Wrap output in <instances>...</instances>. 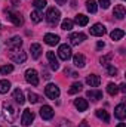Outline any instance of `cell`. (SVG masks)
<instances>
[{"instance_id":"obj_1","label":"cell","mask_w":126,"mask_h":127,"mask_svg":"<svg viewBox=\"0 0 126 127\" xmlns=\"http://www.w3.org/2000/svg\"><path fill=\"white\" fill-rule=\"evenodd\" d=\"M3 112H4V118L7 121H13L15 117H16V109L9 103V102H3Z\"/></svg>"},{"instance_id":"obj_2","label":"cell","mask_w":126,"mask_h":127,"mask_svg":"<svg viewBox=\"0 0 126 127\" xmlns=\"http://www.w3.org/2000/svg\"><path fill=\"white\" fill-rule=\"evenodd\" d=\"M60 16H61V12L58 9H55V7H49L48 12H46V21L49 24H57Z\"/></svg>"},{"instance_id":"obj_3","label":"cell","mask_w":126,"mask_h":127,"mask_svg":"<svg viewBox=\"0 0 126 127\" xmlns=\"http://www.w3.org/2000/svg\"><path fill=\"white\" fill-rule=\"evenodd\" d=\"M45 93H46V96L49 97V99H58V96H60V87L57 86V84H48L46 87H45Z\"/></svg>"},{"instance_id":"obj_4","label":"cell","mask_w":126,"mask_h":127,"mask_svg":"<svg viewBox=\"0 0 126 127\" xmlns=\"http://www.w3.org/2000/svg\"><path fill=\"white\" fill-rule=\"evenodd\" d=\"M9 56H10V59L13 62H16V64H22V62H25V59H27V53L19 50V49L18 50H10Z\"/></svg>"},{"instance_id":"obj_5","label":"cell","mask_w":126,"mask_h":127,"mask_svg":"<svg viewBox=\"0 0 126 127\" xmlns=\"http://www.w3.org/2000/svg\"><path fill=\"white\" fill-rule=\"evenodd\" d=\"M21 46H22V38L19 35H15L10 40H6V47L9 50H18Z\"/></svg>"},{"instance_id":"obj_6","label":"cell","mask_w":126,"mask_h":127,"mask_svg":"<svg viewBox=\"0 0 126 127\" xmlns=\"http://www.w3.org/2000/svg\"><path fill=\"white\" fill-rule=\"evenodd\" d=\"M25 80L27 83H30L31 86H37L39 84V75H37V71L36 69H27L25 71Z\"/></svg>"},{"instance_id":"obj_7","label":"cell","mask_w":126,"mask_h":127,"mask_svg":"<svg viewBox=\"0 0 126 127\" xmlns=\"http://www.w3.org/2000/svg\"><path fill=\"white\" fill-rule=\"evenodd\" d=\"M58 56L63 61H68L71 58V47L68 44H61L60 49H58Z\"/></svg>"},{"instance_id":"obj_8","label":"cell","mask_w":126,"mask_h":127,"mask_svg":"<svg viewBox=\"0 0 126 127\" xmlns=\"http://www.w3.org/2000/svg\"><path fill=\"white\" fill-rule=\"evenodd\" d=\"M6 19L10 21V22H12L13 25H16V27L22 25V18H21L19 13H15V12H6Z\"/></svg>"},{"instance_id":"obj_9","label":"cell","mask_w":126,"mask_h":127,"mask_svg":"<svg viewBox=\"0 0 126 127\" xmlns=\"http://www.w3.org/2000/svg\"><path fill=\"white\" fill-rule=\"evenodd\" d=\"M40 117H42L43 120H51V118L54 117V108L49 106V105H43V106L40 108Z\"/></svg>"},{"instance_id":"obj_10","label":"cell","mask_w":126,"mask_h":127,"mask_svg":"<svg viewBox=\"0 0 126 127\" xmlns=\"http://www.w3.org/2000/svg\"><path fill=\"white\" fill-rule=\"evenodd\" d=\"M33 120H34V114H33V111H30V109H24L22 117H21V123H22V126H30V124L33 123Z\"/></svg>"},{"instance_id":"obj_11","label":"cell","mask_w":126,"mask_h":127,"mask_svg":"<svg viewBox=\"0 0 126 127\" xmlns=\"http://www.w3.org/2000/svg\"><path fill=\"white\" fill-rule=\"evenodd\" d=\"M89 31H91V34L92 35H95V37H101V35H104L105 34V27L102 25V24H95V25H92L91 28H89Z\"/></svg>"},{"instance_id":"obj_12","label":"cell","mask_w":126,"mask_h":127,"mask_svg":"<svg viewBox=\"0 0 126 127\" xmlns=\"http://www.w3.org/2000/svg\"><path fill=\"white\" fill-rule=\"evenodd\" d=\"M68 40L71 41V44H79V43H82L83 40H86V35L83 34V32H73V34H70V37H68Z\"/></svg>"},{"instance_id":"obj_13","label":"cell","mask_w":126,"mask_h":127,"mask_svg":"<svg viewBox=\"0 0 126 127\" xmlns=\"http://www.w3.org/2000/svg\"><path fill=\"white\" fill-rule=\"evenodd\" d=\"M45 43L49 44V46H55V44L60 43V35L48 32V34H45Z\"/></svg>"},{"instance_id":"obj_14","label":"cell","mask_w":126,"mask_h":127,"mask_svg":"<svg viewBox=\"0 0 126 127\" xmlns=\"http://www.w3.org/2000/svg\"><path fill=\"white\" fill-rule=\"evenodd\" d=\"M74 106L80 111V112H83V111H86L88 109V100L86 99H83V97H77L76 100H74Z\"/></svg>"},{"instance_id":"obj_15","label":"cell","mask_w":126,"mask_h":127,"mask_svg":"<svg viewBox=\"0 0 126 127\" xmlns=\"http://www.w3.org/2000/svg\"><path fill=\"white\" fill-rule=\"evenodd\" d=\"M114 115L119 118V120H123L126 117V106L125 103H119L116 108H114Z\"/></svg>"},{"instance_id":"obj_16","label":"cell","mask_w":126,"mask_h":127,"mask_svg":"<svg viewBox=\"0 0 126 127\" xmlns=\"http://www.w3.org/2000/svg\"><path fill=\"white\" fill-rule=\"evenodd\" d=\"M46 56H48V61H49V64H51V68L57 71V69L60 68V64H58V59H57L55 53H54V52H48Z\"/></svg>"},{"instance_id":"obj_17","label":"cell","mask_w":126,"mask_h":127,"mask_svg":"<svg viewBox=\"0 0 126 127\" xmlns=\"http://www.w3.org/2000/svg\"><path fill=\"white\" fill-rule=\"evenodd\" d=\"M86 83H88L91 87H98V86H99V83H101V78H99V75L91 74V75H88V78H86Z\"/></svg>"},{"instance_id":"obj_18","label":"cell","mask_w":126,"mask_h":127,"mask_svg":"<svg viewBox=\"0 0 126 127\" xmlns=\"http://www.w3.org/2000/svg\"><path fill=\"white\" fill-rule=\"evenodd\" d=\"M114 16L117 18V19H123L126 15V10H125V6L123 4H117V6H114Z\"/></svg>"},{"instance_id":"obj_19","label":"cell","mask_w":126,"mask_h":127,"mask_svg":"<svg viewBox=\"0 0 126 127\" xmlns=\"http://www.w3.org/2000/svg\"><path fill=\"white\" fill-rule=\"evenodd\" d=\"M30 52H31V56L34 59H37L40 55H42V46L40 44H37V43H33L31 46H30Z\"/></svg>"},{"instance_id":"obj_20","label":"cell","mask_w":126,"mask_h":127,"mask_svg":"<svg viewBox=\"0 0 126 127\" xmlns=\"http://www.w3.org/2000/svg\"><path fill=\"white\" fill-rule=\"evenodd\" d=\"M73 64L77 66V68H83L85 66V64H86V59H85V56L83 55H74V58H73Z\"/></svg>"},{"instance_id":"obj_21","label":"cell","mask_w":126,"mask_h":127,"mask_svg":"<svg viewBox=\"0 0 126 127\" xmlns=\"http://www.w3.org/2000/svg\"><path fill=\"white\" fill-rule=\"evenodd\" d=\"M13 99L19 103V105H22L24 102H25V97H24V93H22V90H19V89H15L13 90Z\"/></svg>"},{"instance_id":"obj_22","label":"cell","mask_w":126,"mask_h":127,"mask_svg":"<svg viewBox=\"0 0 126 127\" xmlns=\"http://www.w3.org/2000/svg\"><path fill=\"white\" fill-rule=\"evenodd\" d=\"M88 97H91L92 100H99V99H102V92H99V90H88V93H86Z\"/></svg>"},{"instance_id":"obj_23","label":"cell","mask_w":126,"mask_h":127,"mask_svg":"<svg viewBox=\"0 0 126 127\" xmlns=\"http://www.w3.org/2000/svg\"><path fill=\"white\" fill-rule=\"evenodd\" d=\"M88 22H89V18H88L86 15H83V13H79V15L76 16V24H77V25H82V27H85V25H88Z\"/></svg>"},{"instance_id":"obj_24","label":"cell","mask_w":126,"mask_h":127,"mask_svg":"<svg viewBox=\"0 0 126 127\" xmlns=\"http://www.w3.org/2000/svg\"><path fill=\"white\" fill-rule=\"evenodd\" d=\"M123 35H125V31H123V30H120V28L113 30V31H111V34H110L111 40H120V38H123Z\"/></svg>"},{"instance_id":"obj_25","label":"cell","mask_w":126,"mask_h":127,"mask_svg":"<svg viewBox=\"0 0 126 127\" xmlns=\"http://www.w3.org/2000/svg\"><path fill=\"white\" fill-rule=\"evenodd\" d=\"M96 117L98 118H101V120H104L105 123H108L110 121V115H108V112L107 111H104V109H96Z\"/></svg>"},{"instance_id":"obj_26","label":"cell","mask_w":126,"mask_h":127,"mask_svg":"<svg viewBox=\"0 0 126 127\" xmlns=\"http://www.w3.org/2000/svg\"><path fill=\"white\" fill-rule=\"evenodd\" d=\"M82 87H83V86H82V83H73V84H71V87L68 89V93H70V95H76L77 92H80V90H82Z\"/></svg>"},{"instance_id":"obj_27","label":"cell","mask_w":126,"mask_h":127,"mask_svg":"<svg viewBox=\"0 0 126 127\" xmlns=\"http://www.w3.org/2000/svg\"><path fill=\"white\" fill-rule=\"evenodd\" d=\"M10 89V83L7 80H1L0 81V93H7Z\"/></svg>"},{"instance_id":"obj_28","label":"cell","mask_w":126,"mask_h":127,"mask_svg":"<svg viewBox=\"0 0 126 127\" xmlns=\"http://www.w3.org/2000/svg\"><path fill=\"white\" fill-rule=\"evenodd\" d=\"M86 9H88L91 13H95V12H96V9H98L96 1H95V0H88V1H86Z\"/></svg>"},{"instance_id":"obj_29","label":"cell","mask_w":126,"mask_h":127,"mask_svg":"<svg viewBox=\"0 0 126 127\" xmlns=\"http://www.w3.org/2000/svg\"><path fill=\"white\" fill-rule=\"evenodd\" d=\"M33 4H34V7H36L37 10H42V9H45V7H46L48 1H46V0H34V1H33Z\"/></svg>"},{"instance_id":"obj_30","label":"cell","mask_w":126,"mask_h":127,"mask_svg":"<svg viewBox=\"0 0 126 127\" xmlns=\"http://www.w3.org/2000/svg\"><path fill=\"white\" fill-rule=\"evenodd\" d=\"M107 92H108V95L114 96L117 92H119V87H117L114 83H108V86H107Z\"/></svg>"},{"instance_id":"obj_31","label":"cell","mask_w":126,"mask_h":127,"mask_svg":"<svg viewBox=\"0 0 126 127\" xmlns=\"http://www.w3.org/2000/svg\"><path fill=\"white\" fill-rule=\"evenodd\" d=\"M30 16H31V21H33V22H36V24L42 21V13H40V12H39L37 9H36V10H33Z\"/></svg>"},{"instance_id":"obj_32","label":"cell","mask_w":126,"mask_h":127,"mask_svg":"<svg viewBox=\"0 0 126 127\" xmlns=\"http://www.w3.org/2000/svg\"><path fill=\"white\" fill-rule=\"evenodd\" d=\"M61 28L65 30V31H70V30L73 28V21H71V19H64L63 24H61Z\"/></svg>"},{"instance_id":"obj_33","label":"cell","mask_w":126,"mask_h":127,"mask_svg":"<svg viewBox=\"0 0 126 127\" xmlns=\"http://www.w3.org/2000/svg\"><path fill=\"white\" fill-rule=\"evenodd\" d=\"M13 71V66L12 65H3L1 68H0V72L3 74V75H7V74H10Z\"/></svg>"},{"instance_id":"obj_34","label":"cell","mask_w":126,"mask_h":127,"mask_svg":"<svg viewBox=\"0 0 126 127\" xmlns=\"http://www.w3.org/2000/svg\"><path fill=\"white\" fill-rule=\"evenodd\" d=\"M28 100L31 103H37L39 102V96L36 95V93H33V92H28Z\"/></svg>"},{"instance_id":"obj_35","label":"cell","mask_w":126,"mask_h":127,"mask_svg":"<svg viewBox=\"0 0 126 127\" xmlns=\"http://www.w3.org/2000/svg\"><path fill=\"white\" fill-rule=\"evenodd\" d=\"M107 74H108V75H116V74H117V69H116L113 65H107Z\"/></svg>"},{"instance_id":"obj_36","label":"cell","mask_w":126,"mask_h":127,"mask_svg":"<svg viewBox=\"0 0 126 127\" xmlns=\"http://www.w3.org/2000/svg\"><path fill=\"white\" fill-rule=\"evenodd\" d=\"M113 58V55H107V56H101V59H99V62L102 64V65H108V61Z\"/></svg>"},{"instance_id":"obj_37","label":"cell","mask_w":126,"mask_h":127,"mask_svg":"<svg viewBox=\"0 0 126 127\" xmlns=\"http://www.w3.org/2000/svg\"><path fill=\"white\" fill-rule=\"evenodd\" d=\"M98 3H99V6L102 9H108L110 7V0H98Z\"/></svg>"},{"instance_id":"obj_38","label":"cell","mask_w":126,"mask_h":127,"mask_svg":"<svg viewBox=\"0 0 126 127\" xmlns=\"http://www.w3.org/2000/svg\"><path fill=\"white\" fill-rule=\"evenodd\" d=\"M58 127H71V126H70V123H68V121H61V124H60Z\"/></svg>"},{"instance_id":"obj_39","label":"cell","mask_w":126,"mask_h":127,"mask_svg":"<svg viewBox=\"0 0 126 127\" xmlns=\"http://www.w3.org/2000/svg\"><path fill=\"white\" fill-rule=\"evenodd\" d=\"M104 46H105V44H104V41H98V44H96V47H98V49H104Z\"/></svg>"},{"instance_id":"obj_40","label":"cell","mask_w":126,"mask_h":127,"mask_svg":"<svg viewBox=\"0 0 126 127\" xmlns=\"http://www.w3.org/2000/svg\"><path fill=\"white\" fill-rule=\"evenodd\" d=\"M119 90L125 93V92H126V84H120V89H119Z\"/></svg>"},{"instance_id":"obj_41","label":"cell","mask_w":126,"mask_h":127,"mask_svg":"<svg viewBox=\"0 0 126 127\" xmlns=\"http://www.w3.org/2000/svg\"><path fill=\"white\" fill-rule=\"evenodd\" d=\"M43 78H45V80H49V78H51V74H49V72H45V74H43Z\"/></svg>"},{"instance_id":"obj_42","label":"cell","mask_w":126,"mask_h":127,"mask_svg":"<svg viewBox=\"0 0 126 127\" xmlns=\"http://www.w3.org/2000/svg\"><path fill=\"white\" fill-rule=\"evenodd\" d=\"M79 127H89V126H88V123H86V121H82V123L79 124Z\"/></svg>"},{"instance_id":"obj_43","label":"cell","mask_w":126,"mask_h":127,"mask_svg":"<svg viewBox=\"0 0 126 127\" xmlns=\"http://www.w3.org/2000/svg\"><path fill=\"white\" fill-rule=\"evenodd\" d=\"M58 4H64V3H67V0H55Z\"/></svg>"},{"instance_id":"obj_44","label":"cell","mask_w":126,"mask_h":127,"mask_svg":"<svg viewBox=\"0 0 126 127\" xmlns=\"http://www.w3.org/2000/svg\"><path fill=\"white\" fill-rule=\"evenodd\" d=\"M116 127H126V124H125V123H119Z\"/></svg>"}]
</instances>
